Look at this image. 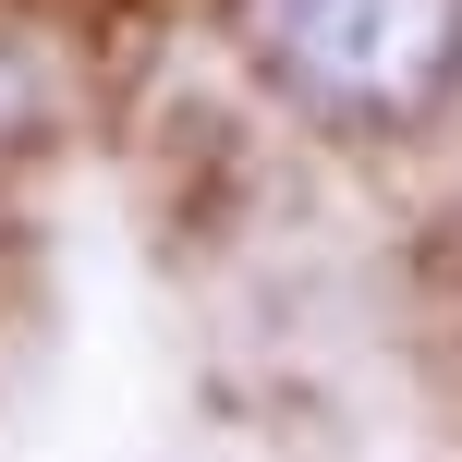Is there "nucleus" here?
<instances>
[{"instance_id":"nucleus-1","label":"nucleus","mask_w":462,"mask_h":462,"mask_svg":"<svg viewBox=\"0 0 462 462\" xmlns=\"http://www.w3.org/2000/svg\"><path fill=\"white\" fill-rule=\"evenodd\" d=\"M280 86L328 122H414L462 73V0H255Z\"/></svg>"}]
</instances>
